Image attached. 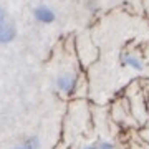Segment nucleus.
<instances>
[{
    "instance_id": "obj_1",
    "label": "nucleus",
    "mask_w": 149,
    "mask_h": 149,
    "mask_svg": "<svg viewBox=\"0 0 149 149\" xmlns=\"http://www.w3.org/2000/svg\"><path fill=\"white\" fill-rule=\"evenodd\" d=\"M55 86L63 95H73L74 90H76V74H73V73L58 74L56 80H55Z\"/></svg>"
},
{
    "instance_id": "obj_4",
    "label": "nucleus",
    "mask_w": 149,
    "mask_h": 149,
    "mask_svg": "<svg viewBox=\"0 0 149 149\" xmlns=\"http://www.w3.org/2000/svg\"><path fill=\"white\" fill-rule=\"evenodd\" d=\"M121 61L124 66H129L131 70H136V71H143L144 68L143 60L139 58L138 55H133V53H124L121 56Z\"/></svg>"
},
{
    "instance_id": "obj_6",
    "label": "nucleus",
    "mask_w": 149,
    "mask_h": 149,
    "mask_svg": "<svg viewBox=\"0 0 149 149\" xmlns=\"http://www.w3.org/2000/svg\"><path fill=\"white\" fill-rule=\"evenodd\" d=\"M96 144L100 149H114V144L109 141H96Z\"/></svg>"
},
{
    "instance_id": "obj_7",
    "label": "nucleus",
    "mask_w": 149,
    "mask_h": 149,
    "mask_svg": "<svg viewBox=\"0 0 149 149\" xmlns=\"http://www.w3.org/2000/svg\"><path fill=\"white\" fill-rule=\"evenodd\" d=\"M5 22H7V15H5V10H3V8L0 7V25H3Z\"/></svg>"
},
{
    "instance_id": "obj_8",
    "label": "nucleus",
    "mask_w": 149,
    "mask_h": 149,
    "mask_svg": "<svg viewBox=\"0 0 149 149\" xmlns=\"http://www.w3.org/2000/svg\"><path fill=\"white\" fill-rule=\"evenodd\" d=\"M83 149H100V148H98V144H96V143H93V144H88V146H85Z\"/></svg>"
},
{
    "instance_id": "obj_5",
    "label": "nucleus",
    "mask_w": 149,
    "mask_h": 149,
    "mask_svg": "<svg viewBox=\"0 0 149 149\" xmlns=\"http://www.w3.org/2000/svg\"><path fill=\"white\" fill-rule=\"evenodd\" d=\"M40 139H38V136H28L27 139H23V143H22V146H25L27 149H40Z\"/></svg>"
},
{
    "instance_id": "obj_3",
    "label": "nucleus",
    "mask_w": 149,
    "mask_h": 149,
    "mask_svg": "<svg viewBox=\"0 0 149 149\" xmlns=\"http://www.w3.org/2000/svg\"><path fill=\"white\" fill-rule=\"evenodd\" d=\"M17 37V27L10 22H5L3 25H0V43L7 45V43L13 42Z\"/></svg>"
},
{
    "instance_id": "obj_2",
    "label": "nucleus",
    "mask_w": 149,
    "mask_h": 149,
    "mask_svg": "<svg viewBox=\"0 0 149 149\" xmlns=\"http://www.w3.org/2000/svg\"><path fill=\"white\" fill-rule=\"evenodd\" d=\"M33 15H35V18H37L40 23H45V25L55 22V18H56L55 12L52 10L48 5H38L37 8L33 10Z\"/></svg>"
},
{
    "instance_id": "obj_9",
    "label": "nucleus",
    "mask_w": 149,
    "mask_h": 149,
    "mask_svg": "<svg viewBox=\"0 0 149 149\" xmlns=\"http://www.w3.org/2000/svg\"><path fill=\"white\" fill-rule=\"evenodd\" d=\"M13 149H27L25 146H17V148H13Z\"/></svg>"
}]
</instances>
